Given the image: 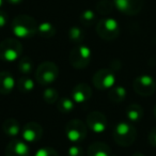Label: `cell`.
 I'll list each match as a JSON object with an SVG mask.
<instances>
[{"mask_svg":"<svg viewBox=\"0 0 156 156\" xmlns=\"http://www.w3.org/2000/svg\"><path fill=\"white\" fill-rule=\"evenodd\" d=\"M20 135H22V139L27 143H35L43 136V127L37 122H27L22 128Z\"/></svg>","mask_w":156,"mask_h":156,"instance_id":"obj_11","label":"cell"},{"mask_svg":"<svg viewBox=\"0 0 156 156\" xmlns=\"http://www.w3.org/2000/svg\"><path fill=\"white\" fill-rule=\"evenodd\" d=\"M83 149L78 144H73L67 149V156H83Z\"/></svg>","mask_w":156,"mask_h":156,"instance_id":"obj_29","label":"cell"},{"mask_svg":"<svg viewBox=\"0 0 156 156\" xmlns=\"http://www.w3.org/2000/svg\"><path fill=\"white\" fill-rule=\"evenodd\" d=\"M92 89L88 83H81L76 85L72 90V98L75 104H85L91 98Z\"/></svg>","mask_w":156,"mask_h":156,"instance_id":"obj_14","label":"cell"},{"mask_svg":"<svg viewBox=\"0 0 156 156\" xmlns=\"http://www.w3.org/2000/svg\"><path fill=\"white\" fill-rule=\"evenodd\" d=\"M37 34L43 39H50L56 34V27L50 22H42L37 24Z\"/></svg>","mask_w":156,"mask_h":156,"instance_id":"obj_21","label":"cell"},{"mask_svg":"<svg viewBox=\"0 0 156 156\" xmlns=\"http://www.w3.org/2000/svg\"><path fill=\"white\" fill-rule=\"evenodd\" d=\"M126 118L130 123H137L141 121L143 117V108L138 104H130L126 108Z\"/></svg>","mask_w":156,"mask_h":156,"instance_id":"obj_18","label":"cell"},{"mask_svg":"<svg viewBox=\"0 0 156 156\" xmlns=\"http://www.w3.org/2000/svg\"><path fill=\"white\" fill-rule=\"evenodd\" d=\"M8 18H9V15H8L7 12L0 9V29L3 28V27L7 25Z\"/></svg>","mask_w":156,"mask_h":156,"instance_id":"obj_31","label":"cell"},{"mask_svg":"<svg viewBox=\"0 0 156 156\" xmlns=\"http://www.w3.org/2000/svg\"><path fill=\"white\" fill-rule=\"evenodd\" d=\"M113 8H115L113 1H110V0H102L96 5V10H98V13L104 14V15L110 13Z\"/></svg>","mask_w":156,"mask_h":156,"instance_id":"obj_27","label":"cell"},{"mask_svg":"<svg viewBox=\"0 0 156 156\" xmlns=\"http://www.w3.org/2000/svg\"><path fill=\"white\" fill-rule=\"evenodd\" d=\"M16 87V80L10 72L1 71L0 72V94L8 95Z\"/></svg>","mask_w":156,"mask_h":156,"instance_id":"obj_15","label":"cell"},{"mask_svg":"<svg viewBox=\"0 0 156 156\" xmlns=\"http://www.w3.org/2000/svg\"><path fill=\"white\" fill-rule=\"evenodd\" d=\"M95 20H96V14H95V12L91 9L83 10L80 13V16H79L80 23L86 27H90L91 25H93Z\"/></svg>","mask_w":156,"mask_h":156,"instance_id":"obj_25","label":"cell"},{"mask_svg":"<svg viewBox=\"0 0 156 156\" xmlns=\"http://www.w3.org/2000/svg\"><path fill=\"white\" fill-rule=\"evenodd\" d=\"M92 59V50L85 44H78L71 50L69 61L74 69H83L89 65Z\"/></svg>","mask_w":156,"mask_h":156,"instance_id":"obj_4","label":"cell"},{"mask_svg":"<svg viewBox=\"0 0 156 156\" xmlns=\"http://www.w3.org/2000/svg\"><path fill=\"white\" fill-rule=\"evenodd\" d=\"M59 76V67L52 61H44L35 71V79L43 87H49Z\"/></svg>","mask_w":156,"mask_h":156,"instance_id":"obj_3","label":"cell"},{"mask_svg":"<svg viewBox=\"0 0 156 156\" xmlns=\"http://www.w3.org/2000/svg\"><path fill=\"white\" fill-rule=\"evenodd\" d=\"M86 124H87L88 128L91 129L93 133L102 134L108 127V120L103 112L94 110L88 113L87 118H86Z\"/></svg>","mask_w":156,"mask_h":156,"instance_id":"obj_10","label":"cell"},{"mask_svg":"<svg viewBox=\"0 0 156 156\" xmlns=\"http://www.w3.org/2000/svg\"><path fill=\"white\" fill-rule=\"evenodd\" d=\"M133 88L135 92L141 96H151L156 90V83L150 75H140L133 81Z\"/></svg>","mask_w":156,"mask_h":156,"instance_id":"obj_9","label":"cell"},{"mask_svg":"<svg viewBox=\"0 0 156 156\" xmlns=\"http://www.w3.org/2000/svg\"><path fill=\"white\" fill-rule=\"evenodd\" d=\"M23 45L16 39H5L0 43V60L5 62H14L20 58Z\"/></svg>","mask_w":156,"mask_h":156,"instance_id":"obj_5","label":"cell"},{"mask_svg":"<svg viewBox=\"0 0 156 156\" xmlns=\"http://www.w3.org/2000/svg\"><path fill=\"white\" fill-rule=\"evenodd\" d=\"M74 108H75V102L72 98L63 96V98H59V101L57 102V109L63 115L71 113L74 110Z\"/></svg>","mask_w":156,"mask_h":156,"instance_id":"obj_22","label":"cell"},{"mask_svg":"<svg viewBox=\"0 0 156 156\" xmlns=\"http://www.w3.org/2000/svg\"><path fill=\"white\" fill-rule=\"evenodd\" d=\"M92 83L98 90H110L115 86V74L111 69H101L93 75Z\"/></svg>","mask_w":156,"mask_h":156,"instance_id":"obj_8","label":"cell"},{"mask_svg":"<svg viewBox=\"0 0 156 156\" xmlns=\"http://www.w3.org/2000/svg\"><path fill=\"white\" fill-rule=\"evenodd\" d=\"M2 130L5 134V136L10 137L11 139L16 138L22 132V128L18 123V121L13 118H9V119L5 120L2 123Z\"/></svg>","mask_w":156,"mask_h":156,"instance_id":"obj_16","label":"cell"},{"mask_svg":"<svg viewBox=\"0 0 156 156\" xmlns=\"http://www.w3.org/2000/svg\"><path fill=\"white\" fill-rule=\"evenodd\" d=\"M43 98L47 104H56L59 101V93L55 88L46 87L43 92Z\"/></svg>","mask_w":156,"mask_h":156,"instance_id":"obj_26","label":"cell"},{"mask_svg":"<svg viewBox=\"0 0 156 156\" xmlns=\"http://www.w3.org/2000/svg\"><path fill=\"white\" fill-rule=\"evenodd\" d=\"M88 134V126L79 119H73L67 122L65 126V136L71 142L78 143L86 139Z\"/></svg>","mask_w":156,"mask_h":156,"instance_id":"obj_7","label":"cell"},{"mask_svg":"<svg viewBox=\"0 0 156 156\" xmlns=\"http://www.w3.org/2000/svg\"><path fill=\"white\" fill-rule=\"evenodd\" d=\"M67 37L72 43L78 45L85 40V31L79 26H72L67 31Z\"/></svg>","mask_w":156,"mask_h":156,"instance_id":"obj_23","label":"cell"},{"mask_svg":"<svg viewBox=\"0 0 156 156\" xmlns=\"http://www.w3.org/2000/svg\"><path fill=\"white\" fill-rule=\"evenodd\" d=\"M33 156H59L56 150L52 149L50 147H43L37 150Z\"/></svg>","mask_w":156,"mask_h":156,"instance_id":"obj_28","label":"cell"},{"mask_svg":"<svg viewBox=\"0 0 156 156\" xmlns=\"http://www.w3.org/2000/svg\"><path fill=\"white\" fill-rule=\"evenodd\" d=\"M153 113H154V117H155L156 119V105L154 106V109H153Z\"/></svg>","mask_w":156,"mask_h":156,"instance_id":"obj_33","label":"cell"},{"mask_svg":"<svg viewBox=\"0 0 156 156\" xmlns=\"http://www.w3.org/2000/svg\"><path fill=\"white\" fill-rule=\"evenodd\" d=\"M87 156H111V149L105 142H93L88 147Z\"/></svg>","mask_w":156,"mask_h":156,"instance_id":"obj_17","label":"cell"},{"mask_svg":"<svg viewBox=\"0 0 156 156\" xmlns=\"http://www.w3.org/2000/svg\"><path fill=\"white\" fill-rule=\"evenodd\" d=\"M16 88L20 93H30L35 88L34 80L29 76L24 75L16 80Z\"/></svg>","mask_w":156,"mask_h":156,"instance_id":"obj_19","label":"cell"},{"mask_svg":"<svg viewBox=\"0 0 156 156\" xmlns=\"http://www.w3.org/2000/svg\"><path fill=\"white\" fill-rule=\"evenodd\" d=\"M115 8L125 15H136L140 13L144 0H112Z\"/></svg>","mask_w":156,"mask_h":156,"instance_id":"obj_12","label":"cell"},{"mask_svg":"<svg viewBox=\"0 0 156 156\" xmlns=\"http://www.w3.org/2000/svg\"><path fill=\"white\" fill-rule=\"evenodd\" d=\"M113 140L117 144L123 147L132 145L136 140L137 132L136 128L132 125L130 122L121 121L115 124L112 132Z\"/></svg>","mask_w":156,"mask_h":156,"instance_id":"obj_2","label":"cell"},{"mask_svg":"<svg viewBox=\"0 0 156 156\" xmlns=\"http://www.w3.org/2000/svg\"><path fill=\"white\" fill-rule=\"evenodd\" d=\"M11 29L14 35L20 39H30L37 34V23L30 15L20 14L13 18Z\"/></svg>","mask_w":156,"mask_h":156,"instance_id":"obj_1","label":"cell"},{"mask_svg":"<svg viewBox=\"0 0 156 156\" xmlns=\"http://www.w3.org/2000/svg\"><path fill=\"white\" fill-rule=\"evenodd\" d=\"M3 1H5V0H0V9H1V7H2V5H3Z\"/></svg>","mask_w":156,"mask_h":156,"instance_id":"obj_34","label":"cell"},{"mask_svg":"<svg viewBox=\"0 0 156 156\" xmlns=\"http://www.w3.org/2000/svg\"><path fill=\"white\" fill-rule=\"evenodd\" d=\"M30 154L28 143L20 138L11 139L5 149V156H30Z\"/></svg>","mask_w":156,"mask_h":156,"instance_id":"obj_13","label":"cell"},{"mask_svg":"<svg viewBox=\"0 0 156 156\" xmlns=\"http://www.w3.org/2000/svg\"><path fill=\"white\" fill-rule=\"evenodd\" d=\"M7 1L10 3V5H20V3H22L24 0H7Z\"/></svg>","mask_w":156,"mask_h":156,"instance_id":"obj_32","label":"cell"},{"mask_svg":"<svg viewBox=\"0 0 156 156\" xmlns=\"http://www.w3.org/2000/svg\"><path fill=\"white\" fill-rule=\"evenodd\" d=\"M17 69H18V71H20V73H22L23 75H29V74L32 73L33 69H34L33 60L28 56L22 57V58L18 60Z\"/></svg>","mask_w":156,"mask_h":156,"instance_id":"obj_24","label":"cell"},{"mask_svg":"<svg viewBox=\"0 0 156 156\" xmlns=\"http://www.w3.org/2000/svg\"><path fill=\"white\" fill-rule=\"evenodd\" d=\"M96 33L105 41H113L120 34V24L113 17H105L98 20Z\"/></svg>","mask_w":156,"mask_h":156,"instance_id":"obj_6","label":"cell"},{"mask_svg":"<svg viewBox=\"0 0 156 156\" xmlns=\"http://www.w3.org/2000/svg\"><path fill=\"white\" fill-rule=\"evenodd\" d=\"M127 91L123 86H113L110 90H109L108 98L115 104H119V103L123 102L126 98Z\"/></svg>","mask_w":156,"mask_h":156,"instance_id":"obj_20","label":"cell"},{"mask_svg":"<svg viewBox=\"0 0 156 156\" xmlns=\"http://www.w3.org/2000/svg\"><path fill=\"white\" fill-rule=\"evenodd\" d=\"M147 140H149V143L152 147H156V127L152 128L150 130L149 136H147Z\"/></svg>","mask_w":156,"mask_h":156,"instance_id":"obj_30","label":"cell"}]
</instances>
